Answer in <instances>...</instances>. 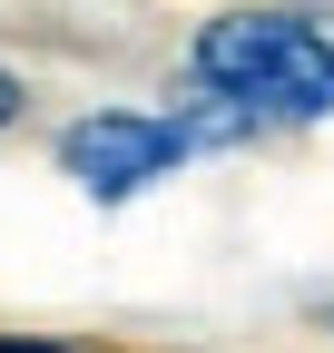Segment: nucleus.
<instances>
[{"label":"nucleus","mask_w":334,"mask_h":353,"mask_svg":"<svg viewBox=\"0 0 334 353\" xmlns=\"http://www.w3.org/2000/svg\"><path fill=\"white\" fill-rule=\"evenodd\" d=\"M50 157H59V176L89 206H138L148 187H167V176L187 157H206V148H197L187 108H79Z\"/></svg>","instance_id":"f03ea898"},{"label":"nucleus","mask_w":334,"mask_h":353,"mask_svg":"<svg viewBox=\"0 0 334 353\" xmlns=\"http://www.w3.org/2000/svg\"><path fill=\"white\" fill-rule=\"evenodd\" d=\"M187 79L197 99L236 108L246 128H324L334 118V30L315 10H285V0H236V10H206L187 30Z\"/></svg>","instance_id":"f257e3e1"},{"label":"nucleus","mask_w":334,"mask_h":353,"mask_svg":"<svg viewBox=\"0 0 334 353\" xmlns=\"http://www.w3.org/2000/svg\"><path fill=\"white\" fill-rule=\"evenodd\" d=\"M0 353H79V343H59V334H0Z\"/></svg>","instance_id":"20e7f679"},{"label":"nucleus","mask_w":334,"mask_h":353,"mask_svg":"<svg viewBox=\"0 0 334 353\" xmlns=\"http://www.w3.org/2000/svg\"><path fill=\"white\" fill-rule=\"evenodd\" d=\"M20 118H30V79H20V69H0V128H20Z\"/></svg>","instance_id":"7ed1b4c3"}]
</instances>
